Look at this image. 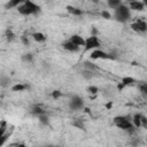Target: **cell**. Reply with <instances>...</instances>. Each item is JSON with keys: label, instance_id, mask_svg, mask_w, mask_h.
<instances>
[{"label": "cell", "instance_id": "obj_1", "mask_svg": "<svg viewBox=\"0 0 147 147\" xmlns=\"http://www.w3.org/2000/svg\"><path fill=\"white\" fill-rule=\"evenodd\" d=\"M113 123L117 129H119L122 131H125L127 133H133L137 130L134 127V125L132 124V116L117 115L113 118Z\"/></svg>", "mask_w": 147, "mask_h": 147}, {"label": "cell", "instance_id": "obj_2", "mask_svg": "<svg viewBox=\"0 0 147 147\" xmlns=\"http://www.w3.org/2000/svg\"><path fill=\"white\" fill-rule=\"evenodd\" d=\"M18 14L23 16H30V15H37L41 11V8L38 3L31 1V0H24L23 3L17 8Z\"/></svg>", "mask_w": 147, "mask_h": 147}, {"label": "cell", "instance_id": "obj_3", "mask_svg": "<svg viewBox=\"0 0 147 147\" xmlns=\"http://www.w3.org/2000/svg\"><path fill=\"white\" fill-rule=\"evenodd\" d=\"M114 17L119 23H125L129 20H131V9L126 5H122L117 9L114 10Z\"/></svg>", "mask_w": 147, "mask_h": 147}, {"label": "cell", "instance_id": "obj_4", "mask_svg": "<svg viewBox=\"0 0 147 147\" xmlns=\"http://www.w3.org/2000/svg\"><path fill=\"white\" fill-rule=\"evenodd\" d=\"M99 48H101V41L98 38V36L91 34L90 37L86 38V40H85V47H84V51L85 52H93V51L99 49Z\"/></svg>", "mask_w": 147, "mask_h": 147}, {"label": "cell", "instance_id": "obj_5", "mask_svg": "<svg viewBox=\"0 0 147 147\" xmlns=\"http://www.w3.org/2000/svg\"><path fill=\"white\" fill-rule=\"evenodd\" d=\"M116 56L111 53H108L101 48L99 49H95L93 52L90 53V60H115Z\"/></svg>", "mask_w": 147, "mask_h": 147}, {"label": "cell", "instance_id": "obj_6", "mask_svg": "<svg viewBox=\"0 0 147 147\" xmlns=\"http://www.w3.org/2000/svg\"><path fill=\"white\" fill-rule=\"evenodd\" d=\"M130 28L137 33H145L147 32V21H145L144 18H138L131 23Z\"/></svg>", "mask_w": 147, "mask_h": 147}, {"label": "cell", "instance_id": "obj_7", "mask_svg": "<svg viewBox=\"0 0 147 147\" xmlns=\"http://www.w3.org/2000/svg\"><path fill=\"white\" fill-rule=\"evenodd\" d=\"M68 105H69V108H70L71 110H80V109H83V108L85 107L84 100H83L79 95H77V94H75V95H72V96L70 98Z\"/></svg>", "mask_w": 147, "mask_h": 147}, {"label": "cell", "instance_id": "obj_8", "mask_svg": "<svg viewBox=\"0 0 147 147\" xmlns=\"http://www.w3.org/2000/svg\"><path fill=\"white\" fill-rule=\"evenodd\" d=\"M69 40H70L71 42H74L76 46H78V47H85V40H86V38L82 37V36L78 34V33L71 34V36L69 37Z\"/></svg>", "mask_w": 147, "mask_h": 147}, {"label": "cell", "instance_id": "obj_9", "mask_svg": "<svg viewBox=\"0 0 147 147\" xmlns=\"http://www.w3.org/2000/svg\"><path fill=\"white\" fill-rule=\"evenodd\" d=\"M61 47H62L64 51L70 52V53H77V52H79V49H80V47L76 46V45H75L74 42H71L69 39L65 40V41H63V42L61 44Z\"/></svg>", "mask_w": 147, "mask_h": 147}, {"label": "cell", "instance_id": "obj_10", "mask_svg": "<svg viewBox=\"0 0 147 147\" xmlns=\"http://www.w3.org/2000/svg\"><path fill=\"white\" fill-rule=\"evenodd\" d=\"M30 111H31V114H32L33 116H36L37 118L40 117V116H42V115H47V114H46V109H45L42 106H40V105H33V106L31 107Z\"/></svg>", "mask_w": 147, "mask_h": 147}, {"label": "cell", "instance_id": "obj_11", "mask_svg": "<svg viewBox=\"0 0 147 147\" xmlns=\"http://www.w3.org/2000/svg\"><path fill=\"white\" fill-rule=\"evenodd\" d=\"M129 8L133 11H142L145 10V5L142 1H138V0H134V1H130L129 2Z\"/></svg>", "mask_w": 147, "mask_h": 147}, {"label": "cell", "instance_id": "obj_12", "mask_svg": "<svg viewBox=\"0 0 147 147\" xmlns=\"http://www.w3.org/2000/svg\"><path fill=\"white\" fill-rule=\"evenodd\" d=\"M65 9H67V11H68L69 14H71V15H74V16H82V15H84V10L80 9V8H78V7H75V6L68 5V6L65 7Z\"/></svg>", "mask_w": 147, "mask_h": 147}, {"label": "cell", "instance_id": "obj_13", "mask_svg": "<svg viewBox=\"0 0 147 147\" xmlns=\"http://www.w3.org/2000/svg\"><path fill=\"white\" fill-rule=\"evenodd\" d=\"M31 37H32V39H33L36 42H45V41L47 40L46 34H45V33H42V32H40V31L33 32V33L31 34Z\"/></svg>", "mask_w": 147, "mask_h": 147}, {"label": "cell", "instance_id": "obj_14", "mask_svg": "<svg viewBox=\"0 0 147 147\" xmlns=\"http://www.w3.org/2000/svg\"><path fill=\"white\" fill-rule=\"evenodd\" d=\"M141 117H142V114L140 113H136L132 115V124L134 125L136 129L141 127Z\"/></svg>", "mask_w": 147, "mask_h": 147}, {"label": "cell", "instance_id": "obj_15", "mask_svg": "<svg viewBox=\"0 0 147 147\" xmlns=\"http://www.w3.org/2000/svg\"><path fill=\"white\" fill-rule=\"evenodd\" d=\"M22 3H23V0H9L8 2H6L5 7H6V9H10V8H18Z\"/></svg>", "mask_w": 147, "mask_h": 147}, {"label": "cell", "instance_id": "obj_16", "mask_svg": "<svg viewBox=\"0 0 147 147\" xmlns=\"http://www.w3.org/2000/svg\"><path fill=\"white\" fill-rule=\"evenodd\" d=\"M121 83L126 87V86H130V85H133L136 83V79L131 76H125V77H122L121 79Z\"/></svg>", "mask_w": 147, "mask_h": 147}, {"label": "cell", "instance_id": "obj_17", "mask_svg": "<svg viewBox=\"0 0 147 147\" xmlns=\"http://www.w3.org/2000/svg\"><path fill=\"white\" fill-rule=\"evenodd\" d=\"M26 88H29V86L25 85V84H23V83H17V84H15V85L11 86V91L13 92H23Z\"/></svg>", "mask_w": 147, "mask_h": 147}, {"label": "cell", "instance_id": "obj_18", "mask_svg": "<svg viewBox=\"0 0 147 147\" xmlns=\"http://www.w3.org/2000/svg\"><path fill=\"white\" fill-rule=\"evenodd\" d=\"M107 5H108V7H110L111 9H117L118 7H121L122 5H123V2L121 1V0H108V2H107Z\"/></svg>", "mask_w": 147, "mask_h": 147}, {"label": "cell", "instance_id": "obj_19", "mask_svg": "<svg viewBox=\"0 0 147 147\" xmlns=\"http://www.w3.org/2000/svg\"><path fill=\"white\" fill-rule=\"evenodd\" d=\"M5 37H6V39H7V41H9V42H11L13 40H15V33H14V31L10 29V28H8V29H6V31H5Z\"/></svg>", "mask_w": 147, "mask_h": 147}, {"label": "cell", "instance_id": "obj_20", "mask_svg": "<svg viewBox=\"0 0 147 147\" xmlns=\"http://www.w3.org/2000/svg\"><path fill=\"white\" fill-rule=\"evenodd\" d=\"M83 64H84L85 70H88V71H92V72H93L94 70H96V69H98V65H96V64H94L91 60H90V61H85Z\"/></svg>", "mask_w": 147, "mask_h": 147}, {"label": "cell", "instance_id": "obj_21", "mask_svg": "<svg viewBox=\"0 0 147 147\" xmlns=\"http://www.w3.org/2000/svg\"><path fill=\"white\" fill-rule=\"evenodd\" d=\"M21 60L25 63H32L33 62V54L32 53H25V54L22 55Z\"/></svg>", "mask_w": 147, "mask_h": 147}, {"label": "cell", "instance_id": "obj_22", "mask_svg": "<svg viewBox=\"0 0 147 147\" xmlns=\"http://www.w3.org/2000/svg\"><path fill=\"white\" fill-rule=\"evenodd\" d=\"M86 91L88 92V94H91V96L93 95H96L98 93H99V88L95 86V85H90V86H87V88H86Z\"/></svg>", "mask_w": 147, "mask_h": 147}, {"label": "cell", "instance_id": "obj_23", "mask_svg": "<svg viewBox=\"0 0 147 147\" xmlns=\"http://www.w3.org/2000/svg\"><path fill=\"white\" fill-rule=\"evenodd\" d=\"M72 125H74L75 127H77V129H79V130H85V126H84V123H83V121H82L80 118H77L76 121H74V122H72Z\"/></svg>", "mask_w": 147, "mask_h": 147}, {"label": "cell", "instance_id": "obj_24", "mask_svg": "<svg viewBox=\"0 0 147 147\" xmlns=\"http://www.w3.org/2000/svg\"><path fill=\"white\" fill-rule=\"evenodd\" d=\"M38 121H39L42 125H48V124H49V118H48L47 115H42V116L38 117Z\"/></svg>", "mask_w": 147, "mask_h": 147}, {"label": "cell", "instance_id": "obj_25", "mask_svg": "<svg viewBox=\"0 0 147 147\" xmlns=\"http://www.w3.org/2000/svg\"><path fill=\"white\" fill-rule=\"evenodd\" d=\"M7 131H8L7 130V122L5 119H2L1 123H0V136L3 134V133H6Z\"/></svg>", "mask_w": 147, "mask_h": 147}, {"label": "cell", "instance_id": "obj_26", "mask_svg": "<svg viewBox=\"0 0 147 147\" xmlns=\"http://www.w3.org/2000/svg\"><path fill=\"white\" fill-rule=\"evenodd\" d=\"M51 95L53 99H60L61 96H63V92H61L60 90H54V91H52Z\"/></svg>", "mask_w": 147, "mask_h": 147}, {"label": "cell", "instance_id": "obj_27", "mask_svg": "<svg viewBox=\"0 0 147 147\" xmlns=\"http://www.w3.org/2000/svg\"><path fill=\"white\" fill-rule=\"evenodd\" d=\"M100 15H101V17L105 18V20H111V18H113V15H111L108 10H101Z\"/></svg>", "mask_w": 147, "mask_h": 147}, {"label": "cell", "instance_id": "obj_28", "mask_svg": "<svg viewBox=\"0 0 147 147\" xmlns=\"http://www.w3.org/2000/svg\"><path fill=\"white\" fill-rule=\"evenodd\" d=\"M11 132H13V130H11L10 132H9V131H7L6 133H3V134H1V136H0V137H1V142H0V144H1V146H3V145H5L6 140L8 139V137L10 136V133H11Z\"/></svg>", "mask_w": 147, "mask_h": 147}, {"label": "cell", "instance_id": "obj_29", "mask_svg": "<svg viewBox=\"0 0 147 147\" xmlns=\"http://www.w3.org/2000/svg\"><path fill=\"white\" fill-rule=\"evenodd\" d=\"M20 40L22 41V44H23L24 46H30V40H29V38H28L25 34L21 36V37H20Z\"/></svg>", "mask_w": 147, "mask_h": 147}, {"label": "cell", "instance_id": "obj_30", "mask_svg": "<svg viewBox=\"0 0 147 147\" xmlns=\"http://www.w3.org/2000/svg\"><path fill=\"white\" fill-rule=\"evenodd\" d=\"M140 92L144 95H147V83H144V84L140 85Z\"/></svg>", "mask_w": 147, "mask_h": 147}, {"label": "cell", "instance_id": "obj_31", "mask_svg": "<svg viewBox=\"0 0 147 147\" xmlns=\"http://www.w3.org/2000/svg\"><path fill=\"white\" fill-rule=\"evenodd\" d=\"M141 127L147 129V116H145V115H142V117H141Z\"/></svg>", "mask_w": 147, "mask_h": 147}, {"label": "cell", "instance_id": "obj_32", "mask_svg": "<svg viewBox=\"0 0 147 147\" xmlns=\"http://www.w3.org/2000/svg\"><path fill=\"white\" fill-rule=\"evenodd\" d=\"M9 82H10L9 78H6L5 76H1V86H2V87H5Z\"/></svg>", "mask_w": 147, "mask_h": 147}, {"label": "cell", "instance_id": "obj_33", "mask_svg": "<svg viewBox=\"0 0 147 147\" xmlns=\"http://www.w3.org/2000/svg\"><path fill=\"white\" fill-rule=\"evenodd\" d=\"M123 88H125V86H124L122 83H118V84H117V90H118V91H122Z\"/></svg>", "mask_w": 147, "mask_h": 147}, {"label": "cell", "instance_id": "obj_34", "mask_svg": "<svg viewBox=\"0 0 147 147\" xmlns=\"http://www.w3.org/2000/svg\"><path fill=\"white\" fill-rule=\"evenodd\" d=\"M105 107H106L107 109H110V108L113 107V102H111V101H108V102L106 103V106H105Z\"/></svg>", "mask_w": 147, "mask_h": 147}, {"label": "cell", "instance_id": "obj_35", "mask_svg": "<svg viewBox=\"0 0 147 147\" xmlns=\"http://www.w3.org/2000/svg\"><path fill=\"white\" fill-rule=\"evenodd\" d=\"M16 147H25L24 144H16Z\"/></svg>", "mask_w": 147, "mask_h": 147}, {"label": "cell", "instance_id": "obj_36", "mask_svg": "<svg viewBox=\"0 0 147 147\" xmlns=\"http://www.w3.org/2000/svg\"><path fill=\"white\" fill-rule=\"evenodd\" d=\"M142 2H144V5H145V7H147V0H144Z\"/></svg>", "mask_w": 147, "mask_h": 147}, {"label": "cell", "instance_id": "obj_37", "mask_svg": "<svg viewBox=\"0 0 147 147\" xmlns=\"http://www.w3.org/2000/svg\"><path fill=\"white\" fill-rule=\"evenodd\" d=\"M40 147H48V146H40Z\"/></svg>", "mask_w": 147, "mask_h": 147}, {"label": "cell", "instance_id": "obj_38", "mask_svg": "<svg viewBox=\"0 0 147 147\" xmlns=\"http://www.w3.org/2000/svg\"><path fill=\"white\" fill-rule=\"evenodd\" d=\"M146 142H147V138H146Z\"/></svg>", "mask_w": 147, "mask_h": 147}]
</instances>
